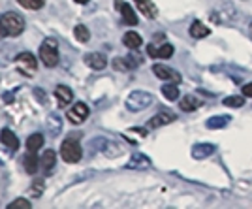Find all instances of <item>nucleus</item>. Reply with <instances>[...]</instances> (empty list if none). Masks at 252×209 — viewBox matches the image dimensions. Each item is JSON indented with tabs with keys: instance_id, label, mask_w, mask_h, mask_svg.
<instances>
[{
	"instance_id": "obj_11",
	"label": "nucleus",
	"mask_w": 252,
	"mask_h": 209,
	"mask_svg": "<svg viewBox=\"0 0 252 209\" xmlns=\"http://www.w3.org/2000/svg\"><path fill=\"white\" fill-rule=\"evenodd\" d=\"M55 164H57V153L53 149H47L42 155V158H40V168L43 170L45 175H49L53 172V168H55Z\"/></svg>"
},
{
	"instance_id": "obj_1",
	"label": "nucleus",
	"mask_w": 252,
	"mask_h": 209,
	"mask_svg": "<svg viewBox=\"0 0 252 209\" xmlns=\"http://www.w3.org/2000/svg\"><path fill=\"white\" fill-rule=\"evenodd\" d=\"M0 31L4 36L15 38L25 31V19L15 11H8V13L0 15Z\"/></svg>"
},
{
	"instance_id": "obj_27",
	"label": "nucleus",
	"mask_w": 252,
	"mask_h": 209,
	"mask_svg": "<svg viewBox=\"0 0 252 209\" xmlns=\"http://www.w3.org/2000/svg\"><path fill=\"white\" fill-rule=\"evenodd\" d=\"M74 32H75V38H77V42H81V43L89 42V38H91V32H89V29H87L85 25H77V27L74 29Z\"/></svg>"
},
{
	"instance_id": "obj_31",
	"label": "nucleus",
	"mask_w": 252,
	"mask_h": 209,
	"mask_svg": "<svg viewBox=\"0 0 252 209\" xmlns=\"http://www.w3.org/2000/svg\"><path fill=\"white\" fill-rule=\"evenodd\" d=\"M43 192V181L42 179H38V181H34L31 187V194H36V198H40Z\"/></svg>"
},
{
	"instance_id": "obj_17",
	"label": "nucleus",
	"mask_w": 252,
	"mask_h": 209,
	"mask_svg": "<svg viewBox=\"0 0 252 209\" xmlns=\"http://www.w3.org/2000/svg\"><path fill=\"white\" fill-rule=\"evenodd\" d=\"M0 141L8 147V149H11V151H15V149L19 147V139H17V136L11 132L10 128H2V132H0Z\"/></svg>"
},
{
	"instance_id": "obj_9",
	"label": "nucleus",
	"mask_w": 252,
	"mask_h": 209,
	"mask_svg": "<svg viewBox=\"0 0 252 209\" xmlns=\"http://www.w3.org/2000/svg\"><path fill=\"white\" fill-rule=\"evenodd\" d=\"M147 53L153 59H169L173 55V45H169V43H162V45L151 43L147 47Z\"/></svg>"
},
{
	"instance_id": "obj_13",
	"label": "nucleus",
	"mask_w": 252,
	"mask_h": 209,
	"mask_svg": "<svg viewBox=\"0 0 252 209\" xmlns=\"http://www.w3.org/2000/svg\"><path fill=\"white\" fill-rule=\"evenodd\" d=\"M136 2V6H137V10L141 11L147 19H157V15H158V10H157V6L151 2V0H134Z\"/></svg>"
},
{
	"instance_id": "obj_34",
	"label": "nucleus",
	"mask_w": 252,
	"mask_h": 209,
	"mask_svg": "<svg viewBox=\"0 0 252 209\" xmlns=\"http://www.w3.org/2000/svg\"><path fill=\"white\" fill-rule=\"evenodd\" d=\"M249 34H251V38H252V21H251V25H249Z\"/></svg>"
},
{
	"instance_id": "obj_29",
	"label": "nucleus",
	"mask_w": 252,
	"mask_h": 209,
	"mask_svg": "<svg viewBox=\"0 0 252 209\" xmlns=\"http://www.w3.org/2000/svg\"><path fill=\"white\" fill-rule=\"evenodd\" d=\"M245 104V96H226L224 98V105L228 107H243Z\"/></svg>"
},
{
	"instance_id": "obj_26",
	"label": "nucleus",
	"mask_w": 252,
	"mask_h": 209,
	"mask_svg": "<svg viewBox=\"0 0 252 209\" xmlns=\"http://www.w3.org/2000/svg\"><path fill=\"white\" fill-rule=\"evenodd\" d=\"M61 128H63L61 115L59 113H51V117H49V132H51V136H57L61 132Z\"/></svg>"
},
{
	"instance_id": "obj_20",
	"label": "nucleus",
	"mask_w": 252,
	"mask_h": 209,
	"mask_svg": "<svg viewBox=\"0 0 252 209\" xmlns=\"http://www.w3.org/2000/svg\"><path fill=\"white\" fill-rule=\"evenodd\" d=\"M123 43H125L126 47H130L132 51H136L137 47H141L143 40H141V36L137 32H126L125 38H123Z\"/></svg>"
},
{
	"instance_id": "obj_33",
	"label": "nucleus",
	"mask_w": 252,
	"mask_h": 209,
	"mask_svg": "<svg viewBox=\"0 0 252 209\" xmlns=\"http://www.w3.org/2000/svg\"><path fill=\"white\" fill-rule=\"evenodd\" d=\"M74 2H77V4H87L89 0H74Z\"/></svg>"
},
{
	"instance_id": "obj_16",
	"label": "nucleus",
	"mask_w": 252,
	"mask_h": 209,
	"mask_svg": "<svg viewBox=\"0 0 252 209\" xmlns=\"http://www.w3.org/2000/svg\"><path fill=\"white\" fill-rule=\"evenodd\" d=\"M23 166L27 170V174H36L38 172V166H40V160L36 157V151H29L25 157H23Z\"/></svg>"
},
{
	"instance_id": "obj_3",
	"label": "nucleus",
	"mask_w": 252,
	"mask_h": 209,
	"mask_svg": "<svg viewBox=\"0 0 252 209\" xmlns=\"http://www.w3.org/2000/svg\"><path fill=\"white\" fill-rule=\"evenodd\" d=\"M153 100H155L153 94L147 91H134L126 98V109L128 111H143L153 104Z\"/></svg>"
},
{
	"instance_id": "obj_7",
	"label": "nucleus",
	"mask_w": 252,
	"mask_h": 209,
	"mask_svg": "<svg viewBox=\"0 0 252 209\" xmlns=\"http://www.w3.org/2000/svg\"><path fill=\"white\" fill-rule=\"evenodd\" d=\"M153 72L157 75L158 79H162V81H173V83H179L181 81V73L175 72L173 68H169L166 64H155L153 66Z\"/></svg>"
},
{
	"instance_id": "obj_25",
	"label": "nucleus",
	"mask_w": 252,
	"mask_h": 209,
	"mask_svg": "<svg viewBox=\"0 0 252 209\" xmlns=\"http://www.w3.org/2000/svg\"><path fill=\"white\" fill-rule=\"evenodd\" d=\"M42 145H43L42 134H32V136L27 139V151H38V149H42Z\"/></svg>"
},
{
	"instance_id": "obj_15",
	"label": "nucleus",
	"mask_w": 252,
	"mask_h": 209,
	"mask_svg": "<svg viewBox=\"0 0 252 209\" xmlns=\"http://www.w3.org/2000/svg\"><path fill=\"white\" fill-rule=\"evenodd\" d=\"M139 63H141V59H139V57H126V59H115V61H113V68L126 72V70H132V68H136V66Z\"/></svg>"
},
{
	"instance_id": "obj_32",
	"label": "nucleus",
	"mask_w": 252,
	"mask_h": 209,
	"mask_svg": "<svg viewBox=\"0 0 252 209\" xmlns=\"http://www.w3.org/2000/svg\"><path fill=\"white\" fill-rule=\"evenodd\" d=\"M243 96L252 98V83H249V85H245V87H243Z\"/></svg>"
},
{
	"instance_id": "obj_30",
	"label": "nucleus",
	"mask_w": 252,
	"mask_h": 209,
	"mask_svg": "<svg viewBox=\"0 0 252 209\" xmlns=\"http://www.w3.org/2000/svg\"><path fill=\"white\" fill-rule=\"evenodd\" d=\"M10 209H19V208H23V209H31L32 208V204L29 202V200H25V198H21V200H15V202H11L10 206H8Z\"/></svg>"
},
{
	"instance_id": "obj_24",
	"label": "nucleus",
	"mask_w": 252,
	"mask_h": 209,
	"mask_svg": "<svg viewBox=\"0 0 252 209\" xmlns=\"http://www.w3.org/2000/svg\"><path fill=\"white\" fill-rule=\"evenodd\" d=\"M162 94H164V98L169 100V102H175L179 98V89H177V83H168L162 87Z\"/></svg>"
},
{
	"instance_id": "obj_12",
	"label": "nucleus",
	"mask_w": 252,
	"mask_h": 209,
	"mask_svg": "<svg viewBox=\"0 0 252 209\" xmlns=\"http://www.w3.org/2000/svg\"><path fill=\"white\" fill-rule=\"evenodd\" d=\"M173 121H175V113H171L168 109H162L158 115H155L149 121V126H151V128H158V126L169 125V123H173Z\"/></svg>"
},
{
	"instance_id": "obj_21",
	"label": "nucleus",
	"mask_w": 252,
	"mask_h": 209,
	"mask_svg": "<svg viewBox=\"0 0 252 209\" xmlns=\"http://www.w3.org/2000/svg\"><path fill=\"white\" fill-rule=\"evenodd\" d=\"M209 34H211L209 29L201 21H194L190 25V36H192V38H207Z\"/></svg>"
},
{
	"instance_id": "obj_28",
	"label": "nucleus",
	"mask_w": 252,
	"mask_h": 209,
	"mask_svg": "<svg viewBox=\"0 0 252 209\" xmlns=\"http://www.w3.org/2000/svg\"><path fill=\"white\" fill-rule=\"evenodd\" d=\"M17 2L21 4L23 8H27V10H40L45 4V0H17Z\"/></svg>"
},
{
	"instance_id": "obj_23",
	"label": "nucleus",
	"mask_w": 252,
	"mask_h": 209,
	"mask_svg": "<svg viewBox=\"0 0 252 209\" xmlns=\"http://www.w3.org/2000/svg\"><path fill=\"white\" fill-rule=\"evenodd\" d=\"M230 121H231L230 115H217V117H211L209 121L205 123V126H207L209 130H217V128H224Z\"/></svg>"
},
{
	"instance_id": "obj_8",
	"label": "nucleus",
	"mask_w": 252,
	"mask_h": 209,
	"mask_svg": "<svg viewBox=\"0 0 252 209\" xmlns=\"http://www.w3.org/2000/svg\"><path fill=\"white\" fill-rule=\"evenodd\" d=\"M85 64L89 66V68H93V70H104L105 66H107V57H105L104 53H89V55H85Z\"/></svg>"
},
{
	"instance_id": "obj_6",
	"label": "nucleus",
	"mask_w": 252,
	"mask_h": 209,
	"mask_svg": "<svg viewBox=\"0 0 252 209\" xmlns=\"http://www.w3.org/2000/svg\"><path fill=\"white\" fill-rule=\"evenodd\" d=\"M89 113H91V111H89V105L83 104V102H77V104H74L68 109L66 117H68V121H70L72 125H81V123L87 121Z\"/></svg>"
},
{
	"instance_id": "obj_2",
	"label": "nucleus",
	"mask_w": 252,
	"mask_h": 209,
	"mask_svg": "<svg viewBox=\"0 0 252 209\" xmlns=\"http://www.w3.org/2000/svg\"><path fill=\"white\" fill-rule=\"evenodd\" d=\"M40 59L47 68H55L59 64V42L55 38H45L40 45Z\"/></svg>"
},
{
	"instance_id": "obj_10",
	"label": "nucleus",
	"mask_w": 252,
	"mask_h": 209,
	"mask_svg": "<svg viewBox=\"0 0 252 209\" xmlns=\"http://www.w3.org/2000/svg\"><path fill=\"white\" fill-rule=\"evenodd\" d=\"M115 6L117 10L123 13V19H125V23H128V25H137V17L136 13H134V10L130 8V4H126L125 0H115Z\"/></svg>"
},
{
	"instance_id": "obj_19",
	"label": "nucleus",
	"mask_w": 252,
	"mask_h": 209,
	"mask_svg": "<svg viewBox=\"0 0 252 209\" xmlns=\"http://www.w3.org/2000/svg\"><path fill=\"white\" fill-rule=\"evenodd\" d=\"M215 153V145L211 143H198V145L192 147V157L201 160V158H207Z\"/></svg>"
},
{
	"instance_id": "obj_5",
	"label": "nucleus",
	"mask_w": 252,
	"mask_h": 209,
	"mask_svg": "<svg viewBox=\"0 0 252 209\" xmlns=\"http://www.w3.org/2000/svg\"><path fill=\"white\" fill-rule=\"evenodd\" d=\"M15 66H17V70L21 75L25 77H32L36 70H38V63H36V57L32 55V53H21V55H17V59H15Z\"/></svg>"
},
{
	"instance_id": "obj_18",
	"label": "nucleus",
	"mask_w": 252,
	"mask_h": 209,
	"mask_svg": "<svg viewBox=\"0 0 252 209\" xmlns=\"http://www.w3.org/2000/svg\"><path fill=\"white\" fill-rule=\"evenodd\" d=\"M126 168H132V170H147V168H151V160H149L145 155H141V153H134Z\"/></svg>"
},
{
	"instance_id": "obj_14",
	"label": "nucleus",
	"mask_w": 252,
	"mask_h": 209,
	"mask_svg": "<svg viewBox=\"0 0 252 209\" xmlns=\"http://www.w3.org/2000/svg\"><path fill=\"white\" fill-rule=\"evenodd\" d=\"M55 96H57V100H59V104L63 105H68L72 104V100H74V93H72V89H68L66 85H59L57 89H55Z\"/></svg>"
},
{
	"instance_id": "obj_4",
	"label": "nucleus",
	"mask_w": 252,
	"mask_h": 209,
	"mask_svg": "<svg viewBox=\"0 0 252 209\" xmlns=\"http://www.w3.org/2000/svg\"><path fill=\"white\" fill-rule=\"evenodd\" d=\"M81 145H79V139L77 136H70L66 138L63 141V145H61V157L64 158V162H70V164H74V162H79L81 160Z\"/></svg>"
},
{
	"instance_id": "obj_22",
	"label": "nucleus",
	"mask_w": 252,
	"mask_h": 209,
	"mask_svg": "<svg viewBox=\"0 0 252 209\" xmlns=\"http://www.w3.org/2000/svg\"><path fill=\"white\" fill-rule=\"evenodd\" d=\"M201 105V102L194 96V94H187L183 100H181V109L183 111H194Z\"/></svg>"
}]
</instances>
